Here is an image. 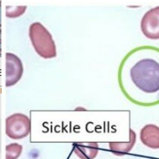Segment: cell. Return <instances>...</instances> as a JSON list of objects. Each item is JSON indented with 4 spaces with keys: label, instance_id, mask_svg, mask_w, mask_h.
Here are the masks:
<instances>
[{
    "label": "cell",
    "instance_id": "cell-9",
    "mask_svg": "<svg viewBox=\"0 0 159 159\" xmlns=\"http://www.w3.org/2000/svg\"><path fill=\"white\" fill-rule=\"evenodd\" d=\"M23 146L19 143H11L6 146V159H17L22 152Z\"/></svg>",
    "mask_w": 159,
    "mask_h": 159
},
{
    "label": "cell",
    "instance_id": "cell-8",
    "mask_svg": "<svg viewBox=\"0 0 159 159\" xmlns=\"http://www.w3.org/2000/svg\"><path fill=\"white\" fill-rule=\"evenodd\" d=\"M136 141V134L132 130H130V139L128 142H110V149L114 154L122 156L132 150Z\"/></svg>",
    "mask_w": 159,
    "mask_h": 159
},
{
    "label": "cell",
    "instance_id": "cell-7",
    "mask_svg": "<svg viewBox=\"0 0 159 159\" xmlns=\"http://www.w3.org/2000/svg\"><path fill=\"white\" fill-rule=\"evenodd\" d=\"M74 151L81 159H94L98 153V144L95 142L77 143L74 145Z\"/></svg>",
    "mask_w": 159,
    "mask_h": 159
},
{
    "label": "cell",
    "instance_id": "cell-5",
    "mask_svg": "<svg viewBox=\"0 0 159 159\" xmlns=\"http://www.w3.org/2000/svg\"><path fill=\"white\" fill-rule=\"evenodd\" d=\"M141 31L149 39H159V6L145 14L141 23Z\"/></svg>",
    "mask_w": 159,
    "mask_h": 159
},
{
    "label": "cell",
    "instance_id": "cell-3",
    "mask_svg": "<svg viewBox=\"0 0 159 159\" xmlns=\"http://www.w3.org/2000/svg\"><path fill=\"white\" fill-rule=\"evenodd\" d=\"M30 129V120L24 114L15 113L6 120V133L10 139H23L28 136Z\"/></svg>",
    "mask_w": 159,
    "mask_h": 159
},
{
    "label": "cell",
    "instance_id": "cell-6",
    "mask_svg": "<svg viewBox=\"0 0 159 159\" xmlns=\"http://www.w3.org/2000/svg\"><path fill=\"white\" fill-rule=\"evenodd\" d=\"M141 142L152 149H159V127L154 124H147L140 132Z\"/></svg>",
    "mask_w": 159,
    "mask_h": 159
},
{
    "label": "cell",
    "instance_id": "cell-1",
    "mask_svg": "<svg viewBox=\"0 0 159 159\" xmlns=\"http://www.w3.org/2000/svg\"><path fill=\"white\" fill-rule=\"evenodd\" d=\"M130 77L140 90L156 93L159 91V63L151 58L141 60L130 69Z\"/></svg>",
    "mask_w": 159,
    "mask_h": 159
},
{
    "label": "cell",
    "instance_id": "cell-4",
    "mask_svg": "<svg viewBox=\"0 0 159 159\" xmlns=\"http://www.w3.org/2000/svg\"><path fill=\"white\" fill-rule=\"evenodd\" d=\"M23 67L20 59L11 53H6V85L16 84L22 78Z\"/></svg>",
    "mask_w": 159,
    "mask_h": 159
},
{
    "label": "cell",
    "instance_id": "cell-2",
    "mask_svg": "<svg viewBox=\"0 0 159 159\" xmlns=\"http://www.w3.org/2000/svg\"><path fill=\"white\" fill-rule=\"evenodd\" d=\"M29 36L36 52L45 59L56 56V48L51 34L42 24L34 23L30 26Z\"/></svg>",
    "mask_w": 159,
    "mask_h": 159
}]
</instances>
